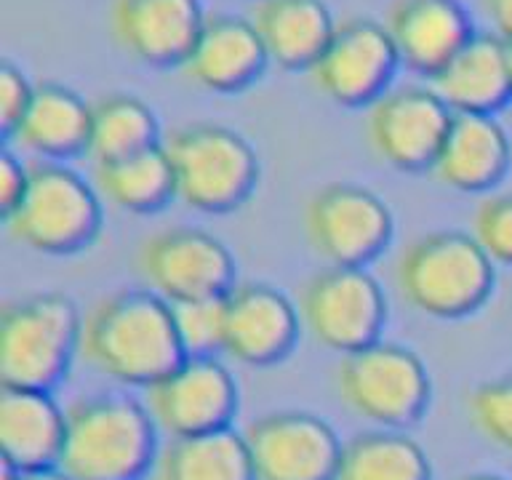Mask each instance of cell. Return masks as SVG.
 I'll return each mask as SVG.
<instances>
[{
  "instance_id": "1",
  "label": "cell",
  "mask_w": 512,
  "mask_h": 480,
  "mask_svg": "<svg viewBox=\"0 0 512 480\" xmlns=\"http://www.w3.org/2000/svg\"><path fill=\"white\" fill-rule=\"evenodd\" d=\"M83 358L110 379L150 387L174 371L184 355L171 304L152 291H120L83 320Z\"/></svg>"
},
{
  "instance_id": "2",
  "label": "cell",
  "mask_w": 512,
  "mask_h": 480,
  "mask_svg": "<svg viewBox=\"0 0 512 480\" xmlns=\"http://www.w3.org/2000/svg\"><path fill=\"white\" fill-rule=\"evenodd\" d=\"M155 459V422L136 400L94 395L67 411L59 470L72 480H139Z\"/></svg>"
},
{
  "instance_id": "3",
  "label": "cell",
  "mask_w": 512,
  "mask_h": 480,
  "mask_svg": "<svg viewBox=\"0 0 512 480\" xmlns=\"http://www.w3.org/2000/svg\"><path fill=\"white\" fill-rule=\"evenodd\" d=\"M395 280L414 310L456 320L486 304L494 288V262L472 235L430 232L400 254Z\"/></svg>"
},
{
  "instance_id": "4",
  "label": "cell",
  "mask_w": 512,
  "mask_h": 480,
  "mask_svg": "<svg viewBox=\"0 0 512 480\" xmlns=\"http://www.w3.org/2000/svg\"><path fill=\"white\" fill-rule=\"evenodd\" d=\"M83 320L62 294L8 304L0 315V379L14 390L48 392L80 350Z\"/></svg>"
},
{
  "instance_id": "5",
  "label": "cell",
  "mask_w": 512,
  "mask_h": 480,
  "mask_svg": "<svg viewBox=\"0 0 512 480\" xmlns=\"http://www.w3.org/2000/svg\"><path fill=\"white\" fill-rule=\"evenodd\" d=\"M163 150L174 171L176 198L206 214L243 206L259 179L254 147L232 128L190 123L168 136Z\"/></svg>"
},
{
  "instance_id": "6",
  "label": "cell",
  "mask_w": 512,
  "mask_h": 480,
  "mask_svg": "<svg viewBox=\"0 0 512 480\" xmlns=\"http://www.w3.org/2000/svg\"><path fill=\"white\" fill-rule=\"evenodd\" d=\"M6 222L11 238L32 251L75 254L99 235L102 208L91 184L72 168L43 160L30 166L27 192Z\"/></svg>"
},
{
  "instance_id": "7",
  "label": "cell",
  "mask_w": 512,
  "mask_h": 480,
  "mask_svg": "<svg viewBox=\"0 0 512 480\" xmlns=\"http://www.w3.org/2000/svg\"><path fill=\"white\" fill-rule=\"evenodd\" d=\"M336 387L355 414L390 430L419 422L430 403L424 363L400 344L374 342L344 355Z\"/></svg>"
},
{
  "instance_id": "8",
  "label": "cell",
  "mask_w": 512,
  "mask_h": 480,
  "mask_svg": "<svg viewBox=\"0 0 512 480\" xmlns=\"http://www.w3.org/2000/svg\"><path fill=\"white\" fill-rule=\"evenodd\" d=\"M387 302L363 267H328L304 286L302 320L315 342L350 355L379 342Z\"/></svg>"
},
{
  "instance_id": "9",
  "label": "cell",
  "mask_w": 512,
  "mask_h": 480,
  "mask_svg": "<svg viewBox=\"0 0 512 480\" xmlns=\"http://www.w3.org/2000/svg\"><path fill=\"white\" fill-rule=\"evenodd\" d=\"M304 227L331 267H366L392 238L387 203L358 184H328L307 203Z\"/></svg>"
},
{
  "instance_id": "10",
  "label": "cell",
  "mask_w": 512,
  "mask_h": 480,
  "mask_svg": "<svg viewBox=\"0 0 512 480\" xmlns=\"http://www.w3.org/2000/svg\"><path fill=\"white\" fill-rule=\"evenodd\" d=\"M139 270L152 294L168 304L227 296L235 288V262L222 240L190 227H174L144 240Z\"/></svg>"
},
{
  "instance_id": "11",
  "label": "cell",
  "mask_w": 512,
  "mask_h": 480,
  "mask_svg": "<svg viewBox=\"0 0 512 480\" xmlns=\"http://www.w3.org/2000/svg\"><path fill=\"white\" fill-rule=\"evenodd\" d=\"M155 427L171 438H195L227 430L238 408V387L214 358H184L174 371L147 387Z\"/></svg>"
},
{
  "instance_id": "12",
  "label": "cell",
  "mask_w": 512,
  "mask_h": 480,
  "mask_svg": "<svg viewBox=\"0 0 512 480\" xmlns=\"http://www.w3.org/2000/svg\"><path fill=\"white\" fill-rule=\"evenodd\" d=\"M400 56L390 30L374 19L336 24L331 43L310 70L315 86L336 104L363 107L390 91Z\"/></svg>"
},
{
  "instance_id": "13",
  "label": "cell",
  "mask_w": 512,
  "mask_h": 480,
  "mask_svg": "<svg viewBox=\"0 0 512 480\" xmlns=\"http://www.w3.org/2000/svg\"><path fill=\"white\" fill-rule=\"evenodd\" d=\"M451 118L454 112L432 88H392L368 110V144L400 171H424L435 166Z\"/></svg>"
},
{
  "instance_id": "14",
  "label": "cell",
  "mask_w": 512,
  "mask_h": 480,
  "mask_svg": "<svg viewBox=\"0 0 512 480\" xmlns=\"http://www.w3.org/2000/svg\"><path fill=\"white\" fill-rule=\"evenodd\" d=\"M246 446L256 480H334L342 443L323 419L275 411L248 424Z\"/></svg>"
},
{
  "instance_id": "15",
  "label": "cell",
  "mask_w": 512,
  "mask_h": 480,
  "mask_svg": "<svg viewBox=\"0 0 512 480\" xmlns=\"http://www.w3.org/2000/svg\"><path fill=\"white\" fill-rule=\"evenodd\" d=\"M112 35L136 62L176 67L187 62L206 27L200 0H112Z\"/></svg>"
},
{
  "instance_id": "16",
  "label": "cell",
  "mask_w": 512,
  "mask_h": 480,
  "mask_svg": "<svg viewBox=\"0 0 512 480\" xmlns=\"http://www.w3.org/2000/svg\"><path fill=\"white\" fill-rule=\"evenodd\" d=\"M387 30L400 64L427 78H435L475 38L459 0H395Z\"/></svg>"
},
{
  "instance_id": "17",
  "label": "cell",
  "mask_w": 512,
  "mask_h": 480,
  "mask_svg": "<svg viewBox=\"0 0 512 480\" xmlns=\"http://www.w3.org/2000/svg\"><path fill=\"white\" fill-rule=\"evenodd\" d=\"M299 336V315L278 288L264 283L235 286L227 294L224 350L248 366H270L291 352Z\"/></svg>"
},
{
  "instance_id": "18",
  "label": "cell",
  "mask_w": 512,
  "mask_h": 480,
  "mask_svg": "<svg viewBox=\"0 0 512 480\" xmlns=\"http://www.w3.org/2000/svg\"><path fill=\"white\" fill-rule=\"evenodd\" d=\"M267 62L270 56L254 22L222 14L206 19L182 67L195 86L214 94H238L262 75Z\"/></svg>"
},
{
  "instance_id": "19",
  "label": "cell",
  "mask_w": 512,
  "mask_h": 480,
  "mask_svg": "<svg viewBox=\"0 0 512 480\" xmlns=\"http://www.w3.org/2000/svg\"><path fill=\"white\" fill-rule=\"evenodd\" d=\"M430 83L451 112L494 115L512 99L507 40L502 35H475Z\"/></svg>"
},
{
  "instance_id": "20",
  "label": "cell",
  "mask_w": 512,
  "mask_h": 480,
  "mask_svg": "<svg viewBox=\"0 0 512 480\" xmlns=\"http://www.w3.org/2000/svg\"><path fill=\"white\" fill-rule=\"evenodd\" d=\"M67 414L48 392L3 387L0 395V454L22 472L59 467Z\"/></svg>"
},
{
  "instance_id": "21",
  "label": "cell",
  "mask_w": 512,
  "mask_h": 480,
  "mask_svg": "<svg viewBox=\"0 0 512 480\" xmlns=\"http://www.w3.org/2000/svg\"><path fill=\"white\" fill-rule=\"evenodd\" d=\"M510 168V139L494 115L454 112L443 139L435 176L462 192L491 190Z\"/></svg>"
},
{
  "instance_id": "22",
  "label": "cell",
  "mask_w": 512,
  "mask_h": 480,
  "mask_svg": "<svg viewBox=\"0 0 512 480\" xmlns=\"http://www.w3.org/2000/svg\"><path fill=\"white\" fill-rule=\"evenodd\" d=\"M251 22L270 62L286 70H312L336 32L323 0H259Z\"/></svg>"
},
{
  "instance_id": "23",
  "label": "cell",
  "mask_w": 512,
  "mask_h": 480,
  "mask_svg": "<svg viewBox=\"0 0 512 480\" xmlns=\"http://www.w3.org/2000/svg\"><path fill=\"white\" fill-rule=\"evenodd\" d=\"M14 136L30 152L48 160H64L88 152L91 104L59 83L35 86L32 102Z\"/></svg>"
},
{
  "instance_id": "24",
  "label": "cell",
  "mask_w": 512,
  "mask_h": 480,
  "mask_svg": "<svg viewBox=\"0 0 512 480\" xmlns=\"http://www.w3.org/2000/svg\"><path fill=\"white\" fill-rule=\"evenodd\" d=\"M152 480H256L246 438L230 427L195 438H171L155 459Z\"/></svg>"
},
{
  "instance_id": "25",
  "label": "cell",
  "mask_w": 512,
  "mask_h": 480,
  "mask_svg": "<svg viewBox=\"0 0 512 480\" xmlns=\"http://www.w3.org/2000/svg\"><path fill=\"white\" fill-rule=\"evenodd\" d=\"M96 187L112 206L131 214H152L176 198L174 171L163 144L96 163Z\"/></svg>"
},
{
  "instance_id": "26",
  "label": "cell",
  "mask_w": 512,
  "mask_h": 480,
  "mask_svg": "<svg viewBox=\"0 0 512 480\" xmlns=\"http://www.w3.org/2000/svg\"><path fill=\"white\" fill-rule=\"evenodd\" d=\"M427 456L403 432H363L342 446L334 480H430Z\"/></svg>"
},
{
  "instance_id": "27",
  "label": "cell",
  "mask_w": 512,
  "mask_h": 480,
  "mask_svg": "<svg viewBox=\"0 0 512 480\" xmlns=\"http://www.w3.org/2000/svg\"><path fill=\"white\" fill-rule=\"evenodd\" d=\"M158 134L160 128L155 112L136 96L110 94L91 104L88 155L96 163L126 158L147 147H155Z\"/></svg>"
},
{
  "instance_id": "28",
  "label": "cell",
  "mask_w": 512,
  "mask_h": 480,
  "mask_svg": "<svg viewBox=\"0 0 512 480\" xmlns=\"http://www.w3.org/2000/svg\"><path fill=\"white\" fill-rule=\"evenodd\" d=\"M176 336L187 358H214L224 350L227 331V296H203L171 304Z\"/></svg>"
},
{
  "instance_id": "29",
  "label": "cell",
  "mask_w": 512,
  "mask_h": 480,
  "mask_svg": "<svg viewBox=\"0 0 512 480\" xmlns=\"http://www.w3.org/2000/svg\"><path fill=\"white\" fill-rule=\"evenodd\" d=\"M470 414L491 443L512 451V374L480 384L470 395Z\"/></svg>"
},
{
  "instance_id": "30",
  "label": "cell",
  "mask_w": 512,
  "mask_h": 480,
  "mask_svg": "<svg viewBox=\"0 0 512 480\" xmlns=\"http://www.w3.org/2000/svg\"><path fill=\"white\" fill-rule=\"evenodd\" d=\"M472 238L494 264L512 267V195H491L475 211Z\"/></svg>"
},
{
  "instance_id": "31",
  "label": "cell",
  "mask_w": 512,
  "mask_h": 480,
  "mask_svg": "<svg viewBox=\"0 0 512 480\" xmlns=\"http://www.w3.org/2000/svg\"><path fill=\"white\" fill-rule=\"evenodd\" d=\"M35 86L24 78V72L11 62L0 64V128L3 134L14 136L16 126L22 123L24 112L30 107Z\"/></svg>"
},
{
  "instance_id": "32",
  "label": "cell",
  "mask_w": 512,
  "mask_h": 480,
  "mask_svg": "<svg viewBox=\"0 0 512 480\" xmlns=\"http://www.w3.org/2000/svg\"><path fill=\"white\" fill-rule=\"evenodd\" d=\"M30 184V166H22L11 152L0 155V211L3 216L14 214V208L22 203L24 192Z\"/></svg>"
},
{
  "instance_id": "33",
  "label": "cell",
  "mask_w": 512,
  "mask_h": 480,
  "mask_svg": "<svg viewBox=\"0 0 512 480\" xmlns=\"http://www.w3.org/2000/svg\"><path fill=\"white\" fill-rule=\"evenodd\" d=\"M491 22L504 40H512V0H483Z\"/></svg>"
},
{
  "instance_id": "34",
  "label": "cell",
  "mask_w": 512,
  "mask_h": 480,
  "mask_svg": "<svg viewBox=\"0 0 512 480\" xmlns=\"http://www.w3.org/2000/svg\"><path fill=\"white\" fill-rule=\"evenodd\" d=\"M22 480H72L70 475H64L59 467L54 470H38V472H24Z\"/></svg>"
},
{
  "instance_id": "35",
  "label": "cell",
  "mask_w": 512,
  "mask_h": 480,
  "mask_svg": "<svg viewBox=\"0 0 512 480\" xmlns=\"http://www.w3.org/2000/svg\"><path fill=\"white\" fill-rule=\"evenodd\" d=\"M24 472L16 467V464H11L8 459H3L0 456V480H22Z\"/></svg>"
},
{
  "instance_id": "36",
  "label": "cell",
  "mask_w": 512,
  "mask_h": 480,
  "mask_svg": "<svg viewBox=\"0 0 512 480\" xmlns=\"http://www.w3.org/2000/svg\"><path fill=\"white\" fill-rule=\"evenodd\" d=\"M459 480H504V478H496V475H467V478H459Z\"/></svg>"
},
{
  "instance_id": "37",
  "label": "cell",
  "mask_w": 512,
  "mask_h": 480,
  "mask_svg": "<svg viewBox=\"0 0 512 480\" xmlns=\"http://www.w3.org/2000/svg\"><path fill=\"white\" fill-rule=\"evenodd\" d=\"M507 56H510V72H512V40H507Z\"/></svg>"
}]
</instances>
